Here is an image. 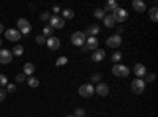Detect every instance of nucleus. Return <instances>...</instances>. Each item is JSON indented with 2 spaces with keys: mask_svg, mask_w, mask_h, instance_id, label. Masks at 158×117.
I'll use <instances>...</instances> for the list:
<instances>
[{
  "mask_svg": "<svg viewBox=\"0 0 158 117\" xmlns=\"http://www.w3.org/2000/svg\"><path fill=\"white\" fill-rule=\"evenodd\" d=\"M112 74L117 76V77H127L130 74V68L122 65V63H115L112 67Z\"/></svg>",
  "mask_w": 158,
  "mask_h": 117,
  "instance_id": "1",
  "label": "nucleus"
},
{
  "mask_svg": "<svg viewBox=\"0 0 158 117\" xmlns=\"http://www.w3.org/2000/svg\"><path fill=\"white\" fill-rule=\"evenodd\" d=\"M85 35H84V32H74L73 35H71V43L74 44V46H79V48H82L84 44H85Z\"/></svg>",
  "mask_w": 158,
  "mask_h": 117,
  "instance_id": "2",
  "label": "nucleus"
},
{
  "mask_svg": "<svg viewBox=\"0 0 158 117\" xmlns=\"http://www.w3.org/2000/svg\"><path fill=\"white\" fill-rule=\"evenodd\" d=\"M94 94H95V87L92 86L90 82L89 84H82L81 87H79V95L84 97V98H89V97H92Z\"/></svg>",
  "mask_w": 158,
  "mask_h": 117,
  "instance_id": "3",
  "label": "nucleus"
},
{
  "mask_svg": "<svg viewBox=\"0 0 158 117\" xmlns=\"http://www.w3.org/2000/svg\"><path fill=\"white\" fill-rule=\"evenodd\" d=\"M18 27H19V33L21 35H27V33H30V30H32V25H30V22L27 21V19H18Z\"/></svg>",
  "mask_w": 158,
  "mask_h": 117,
  "instance_id": "4",
  "label": "nucleus"
},
{
  "mask_svg": "<svg viewBox=\"0 0 158 117\" xmlns=\"http://www.w3.org/2000/svg\"><path fill=\"white\" fill-rule=\"evenodd\" d=\"M49 25H51L52 30L54 29H63L65 27V21L59 15H54V16H51V19H49Z\"/></svg>",
  "mask_w": 158,
  "mask_h": 117,
  "instance_id": "5",
  "label": "nucleus"
},
{
  "mask_svg": "<svg viewBox=\"0 0 158 117\" xmlns=\"http://www.w3.org/2000/svg\"><path fill=\"white\" fill-rule=\"evenodd\" d=\"M95 49H98V38L89 36L85 40V44L82 46V51H95Z\"/></svg>",
  "mask_w": 158,
  "mask_h": 117,
  "instance_id": "6",
  "label": "nucleus"
},
{
  "mask_svg": "<svg viewBox=\"0 0 158 117\" xmlns=\"http://www.w3.org/2000/svg\"><path fill=\"white\" fill-rule=\"evenodd\" d=\"M112 18L115 22H123L128 18V11L125 8H117L115 11H112Z\"/></svg>",
  "mask_w": 158,
  "mask_h": 117,
  "instance_id": "7",
  "label": "nucleus"
},
{
  "mask_svg": "<svg viewBox=\"0 0 158 117\" xmlns=\"http://www.w3.org/2000/svg\"><path fill=\"white\" fill-rule=\"evenodd\" d=\"M144 89H146V84H144L142 79H138V77L133 79V82H131V90H133V94L139 95V94L144 92Z\"/></svg>",
  "mask_w": 158,
  "mask_h": 117,
  "instance_id": "8",
  "label": "nucleus"
},
{
  "mask_svg": "<svg viewBox=\"0 0 158 117\" xmlns=\"http://www.w3.org/2000/svg\"><path fill=\"white\" fill-rule=\"evenodd\" d=\"M5 36H6L8 41H18V40H21V33H19V30H16V29H8V30H5Z\"/></svg>",
  "mask_w": 158,
  "mask_h": 117,
  "instance_id": "9",
  "label": "nucleus"
},
{
  "mask_svg": "<svg viewBox=\"0 0 158 117\" xmlns=\"http://www.w3.org/2000/svg\"><path fill=\"white\" fill-rule=\"evenodd\" d=\"M106 44L109 46V48H118L122 44V36L120 35H112V36H109L108 40H106Z\"/></svg>",
  "mask_w": 158,
  "mask_h": 117,
  "instance_id": "10",
  "label": "nucleus"
},
{
  "mask_svg": "<svg viewBox=\"0 0 158 117\" xmlns=\"http://www.w3.org/2000/svg\"><path fill=\"white\" fill-rule=\"evenodd\" d=\"M11 60H13L11 51H8V49H0V63L6 65V63H11Z\"/></svg>",
  "mask_w": 158,
  "mask_h": 117,
  "instance_id": "11",
  "label": "nucleus"
},
{
  "mask_svg": "<svg viewBox=\"0 0 158 117\" xmlns=\"http://www.w3.org/2000/svg\"><path fill=\"white\" fill-rule=\"evenodd\" d=\"M95 92L100 95V97H106L109 94V86L106 82H98L95 86Z\"/></svg>",
  "mask_w": 158,
  "mask_h": 117,
  "instance_id": "12",
  "label": "nucleus"
},
{
  "mask_svg": "<svg viewBox=\"0 0 158 117\" xmlns=\"http://www.w3.org/2000/svg\"><path fill=\"white\" fill-rule=\"evenodd\" d=\"M133 71H135V74L138 76V79H141V77H144L147 74V68L144 67L142 63H135V68H133Z\"/></svg>",
  "mask_w": 158,
  "mask_h": 117,
  "instance_id": "13",
  "label": "nucleus"
},
{
  "mask_svg": "<svg viewBox=\"0 0 158 117\" xmlns=\"http://www.w3.org/2000/svg\"><path fill=\"white\" fill-rule=\"evenodd\" d=\"M46 44H48V48L51 51H57L60 48V40H59V38H56V36H51V38H48V40H46Z\"/></svg>",
  "mask_w": 158,
  "mask_h": 117,
  "instance_id": "14",
  "label": "nucleus"
},
{
  "mask_svg": "<svg viewBox=\"0 0 158 117\" xmlns=\"http://www.w3.org/2000/svg\"><path fill=\"white\" fill-rule=\"evenodd\" d=\"M104 57H106V52H104L103 49H95L94 52H92V60L94 62H101Z\"/></svg>",
  "mask_w": 158,
  "mask_h": 117,
  "instance_id": "15",
  "label": "nucleus"
},
{
  "mask_svg": "<svg viewBox=\"0 0 158 117\" xmlns=\"http://www.w3.org/2000/svg\"><path fill=\"white\" fill-rule=\"evenodd\" d=\"M131 6H133L138 13H144L147 10V5L142 2V0H133V3H131Z\"/></svg>",
  "mask_w": 158,
  "mask_h": 117,
  "instance_id": "16",
  "label": "nucleus"
},
{
  "mask_svg": "<svg viewBox=\"0 0 158 117\" xmlns=\"http://www.w3.org/2000/svg\"><path fill=\"white\" fill-rule=\"evenodd\" d=\"M100 33V25H90V27L84 32L85 36H97Z\"/></svg>",
  "mask_w": 158,
  "mask_h": 117,
  "instance_id": "17",
  "label": "nucleus"
},
{
  "mask_svg": "<svg viewBox=\"0 0 158 117\" xmlns=\"http://www.w3.org/2000/svg\"><path fill=\"white\" fill-rule=\"evenodd\" d=\"M35 73V65L33 63H25L24 65V74L25 76H33Z\"/></svg>",
  "mask_w": 158,
  "mask_h": 117,
  "instance_id": "18",
  "label": "nucleus"
},
{
  "mask_svg": "<svg viewBox=\"0 0 158 117\" xmlns=\"http://www.w3.org/2000/svg\"><path fill=\"white\" fill-rule=\"evenodd\" d=\"M117 8H118V3L115 2V0H111V2H108L106 5H104V10L103 11L104 13H106V11H115Z\"/></svg>",
  "mask_w": 158,
  "mask_h": 117,
  "instance_id": "19",
  "label": "nucleus"
},
{
  "mask_svg": "<svg viewBox=\"0 0 158 117\" xmlns=\"http://www.w3.org/2000/svg\"><path fill=\"white\" fill-rule=\"evenodd\" d=\"M104 25H106L108 29H111V27H114V24H115V21H114V18H112V15H106L104 16Z\"/></svg>",
  "mask_w": 158,
  "mask_h": 117,
  "instance_id": "20",
  "label": "nucleus"
},
{
  "mask_svg": "<svg viewBox=\"0 0 158 117\" xmlns=\"http://www.w3.org/2000/svg\"><path fill=\"white\" fill-rule=\"evenodd\" d=\"M73 18H74V11H73V10L67 8V10L62 11V19H63V21H65V19H73Z\"/></svg>",
  "mask_w": 158,
  "mask_h": 117,
  "instance_id": "21",
  "label": "nucleus"
},
{
  "mask_svg": "<svg viewBox=\"0 0 158 117\" xmlns=\"http://www.w3.org/2000/svg\"><path fill=\"white\" fill-rule=\"evenodd\" d=\"M27 84H29L32 89H36V87L40 86V81L36 79L35 76H29V77H27Z\"/></svg>",
  "mask_w": 158,
  "mask_h": 117,
  "instance_id": "22",
  "label": "nucleus"
},
{
  "mask_svg": "<svg viewBox=\"0 0 158 117\" xmlns=\"http://www.w3.org/2000/svg\"><path fill=\"white\" fill-rule=\"evenodd\" d=\"M11 54H13V56H22V54H24V48H22L21 44H16L15 48L11 49Z\"/></svg>",
  "mask_w": 158,
  "mask_h": 117,
  "instance_id": "23",
  "label": "nucleus"
},
{
  "mask_svg": "<svg viewBox=\"0 0 158 117\" xmlns=\"http://www.w3.org/2000/svg\"><path fill=\"white\" fill-rule=\"evenodd\" d=\"M149 16H150V19H152L153 22L158 21V10H156V6H153V8L149 10Z\"/></svg>",
  "mask_w": 158,
  "mask_h": 117,
  "instance_id": "24",
  "label": "nucleus"
},
{
  "mask_svg": "<svg viewBox=\"0 0 158 117\" xmlns=\"http://www.w3.org/2000/svg\"><path fill=\"white\" fill-rule=\"evenodd\" d=\"M120 60H122V52H120V51H117V52H114V54H112L111 62H112V63H118Z\"/></svg>",
  "mask_w": 158,
  "mask_h": 117,
  "instance_id": "25",
  "label": "nucleus"
},
{
  "mask_svg": "<svg viewBox=\"0 0 158 117\" xmlns=\"http://www.w3.org/2000/svg\"><path fill=\"white\" fill-rule=\"evenodd\" d=\"M94 16L97 18V19H104V16H106V15H104V11L103 10H95V13H94Z\"/></svg>",
  "mask_w": 158,
  "mask_h": 117,
  "instance_id": "26",
  "label": "nucleus"
},
{
  "mask_svg": "<svg viewBox=\"0 0 158 117\" xmlns=\"http://www.w3.org/2000/svg\"><path fill=\"white\" fill-rule=\"evenodd\" d=\"M152 81H155V73H149V74L144 76V84H146V82H152Z\"/></svg>",
  "mask_w": 158,
  "mask_h": 117,
  "instance_id": "27",
  "label": "nucleus"
},
{
  "mask_svg": "<svg viewBox=\"0 0 158 117\" xmlns=\"http://www.w3.org/2000/svg\"><path fill=\"white\" fill-rule=\"evenodd\" d=\"M74 117H85V109H82V108H77L76 111H74V114H73Z\"/></svg>",
  "mask_w": 158,
  "mask_h": 117,
  "instance_id": "28",
  "label": "nucleus"
},
{
  "mask_svg": "<svg viewBox=\"0 0 158 117\" xmlns=\"http://www.w3.org/2000/svg\"><path fill=\"white\" fill-rule=\"evenodd\" d=\"M100 79H101V74H94V76L90 77V84H92V86H94V84H98Z\"/></svg>",
  "mask_w": 158,
  "mask_h": 117,
  "instance_id": "29",
  "label": "nucleus"
},
{
  "mask_svg": "<svg viewBox=\"0 0 158 117\" xmlns=\"http://www.w3.org/2000/svg\"><path fill=\"white\" fill-rule=\"evenodd\" d=\"M8 84V77L5 74H0V87H5Z\"/></svg>",
  "mask_w": 158,
  "mask_h": 117,
  "instance_id": "30",
  "label": "nucleus"
},
{
  "mask_svg": "<svg viewBox=\"0 0 158 117\" xmlns=\"http://www.w3.org/2000/svg\"><path fill=\"white\" fill-rule=\"evenodd\" d=\"M5 90H6V94H8V92H10V94H13V92H16V86H15V84H8Z\"/></svg>",
  "mask_w": 158,
  "mask_h": 117,
  "instance_id": "31",
  "label": "nucleus"
},
{
  "mask_svg": "<svg viewBox=\"0 0 158 117\" xmlns=\"http://www.w3.org/2000/svg\"><path fill=\"white\" fill-rule=\"evenodd\" d=\"M52 32H54V30H52L51 27H44V29H43V36H51Z\"/></svg>",
  "mask_w": 158,
  "mask_h": 117,
  "instance_id": "32",
  "label": "nucleus"
},
{
  "mask_svg": "<svg viewBox=\"0 0 158 117\" xmlns=\"http://www.w3.org/2000/svg\"><path fill=\"white\" fill-rule=\"evenodd\" d=\"M36 43L38 44H46V36H43V35L36 36Z\"/></svg>",
  "mask_w": 158,
  "mask_h": 117,
  "instance_id": "33",
  "label": "nucleus"
},
{
  "mask_svg": "<svg viewBox=\"0 0 158 117\" xmlns=\"http://www.w3.org/2000/svg\"><path fill=\"white\" fill-rule=\"evenodd\" d=\"M5 98H6V90L5 89H0V103L5 101Z\"/></svg>",
  "mask_w": 158,
  "mask_h": 117,
  "instance_id": "34",
  "label": "nucleus"
},
{
  "mask_svg": "<svg viewBox=\"0 0 158 117\" xmlns=\"http://www.w3.org/2000/svg\"><path fill=\"white\" fill-rule=\"evenodd\" d=\"M67 62H68L67 57H59V59H57V65H59V67H60V65H65Z\"/></svg>",
  "mask_w": 158,
  "mask_h": 117,
  "instance_id": "35",
  "label": "nucleus"
},
{
  "mask_svg": "<svg viewBox=\"0 0 158 117\" xmlns=\"http://www.w3.org/2000/svg\"><path fill=\"white\" fill-rule=\"evenodd\" d=\"M40 19H41V21H49L51 19V15H49V13H43V15L40 16Z\"/></svg>",
  "mask_w": 158,
  "mask_h": 117,
  "instance_id": "36",
  "label": "nucleus"
},
{
  "mask_svg": "<svg viewBox=\"0 0 158 117\" xmlns=\"http://www.w3.org/2000/svg\"><path fill=\"white\" fill-rule=\"evenodd\" d=\"M25 79V74H22V73H19L18 76H16V82H22Z\"/></svg>",
  "mask_w": 158,
  "mask_h": 117,
  "instance_id": "37",
  "label": "nucleus"
},
{
  "mask_svg": "<svg viewBox=\"0 0 158 117\" xmlns=\"http://www.w3.org/2000/svg\"><path fill=\"white\" fill-rule=\"evenodd\" d=\"M52 11H54L56 15H57V13L60 11V6H59V5H54V6H52Z\"/></svg>",
  "mask_w": 158,
  "mask_h": 117,
  "instance_id": "38",
  "label": "nucleus"
},
{
  "mask_svg": "<svg viewBox=\"0 0 158 117\" xmlns=\"http://www.w3.org/2000/svg\"><path fill=\"white\" fill-rule=\"evenodd\" d=\"M2 32H5V29H3V25L0 24V33H2Z\"/></svg>",
  "mask_w": 158,
  "mask_h": 117,
  "instance_id": "39",
  "label": "nucleus"
},
{
  "mask_svg": "<svg viewBox=\"0 0 158 117\" xmlns=\"http://www.w3.org/2000/svg\"><path fill=\"white\" fill-rule=\"evenodd\" d=\"M65 117H74V115H73V114H70V115H65Z\"/></svg>",
  "mask_w": 158,
  "mask_h": 117,
  "instance_id": "40",
  "label": "nucleus"
},
{
  "mask_svg": "<svg viewBox=\"0 0 158 117\" xmlns=\"http://www.w3.org/2000/svg\"><path fill=\"white\" fill-rule=\"evenodd\" d=\"M0 48H2V40H0Z\"/></svg>",
  "mask_w": 158,
  "mask_h": 117,
  "instance_id": "41",
  "label": "nucleus"
}]
</instances>
